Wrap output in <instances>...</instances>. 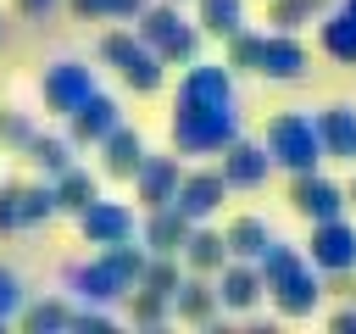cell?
Here are the masks:
<instances>
[{
	"label": "cell",
	"instance_id": "cell-1",
	"mask_svg": "<svg viewBox=\"0 0 356 334\" xmlns=\"http://www.w3.org/2000/svg\"><path fill=\"white\" fill-rule=\"evenodd\" d=\"M267 156L284 167V173H312L317 161H323V139H317V122L312 117H300V111H278L273 122H267Z\"/></svg>",
	"mask_w": 356,
	"mask_h": 334
},
{
	"label": "cell",
	"instance_id": "cell-2",
	"mask_svg": "<svg viewBox=\"0 0 356 334\" xmlns=\"http://www.w3.org/2000/svg\"><path fill=\"white\" fill-rule=\"evenodd\" d=\"M317 278H323V273H317L306 256H295V262H284L278 273H267V295L278 301L284 317H312L317 301H323V284H317Z\"/></svg>",
	"mask_w": 356,
	"mask_h": 334
},
{
	"label": "cell",
	"instance_id": "cell-3",
	"mask_svg": "<svg viewBox=\"0 0 356 334\" xmlns=\"http://www.w3.org/2000/svg\"><path fill=\"white\" fill-rule=\"evenodd\" d=\"M139 39H145L161 61H195V50H200V33H189V22H184L172 6H150V11L139 17Z\"/></svg>",
	"mask_w": 356,
	"mask_h": 334
},
{
	"label": "cell",
	"instance_id": "cell-4",
	"mask_svg": "<svg viewBox=\"0 0 356 334\" xmlns=\"http://www.w3.org/2000/svg\"><path fill=\"white\" fill-rule=\"evenodd\" d=\"M178 111H239L234 106V78H228V67H206V61H195L189 72H184V84H178Z\"/></svg>",
	"mask_w": 356,
	"mask_h": 334
},
{
	"label": "cell",
	"instance_id": "cell-5",
	"mask_svg": "<svg viewBox=\"0 0 356 334\" xmlns=\"http://www.w3.org/2000/svg\"><path fill=\"white\" fill-rule=\"evenodd\" d=\"M306 262H312L317 273H350V267H356V228H350L345 217H323V223H312Z\"/></svg>",
	"mask_w": 356,
	"mask_h": 334
},
{
	"label": "cell",
	"instance_id": "cell-6",
	"mask_svg": "<svg viewBox=\"0 0 356 334\" xmlns=\"http://www.w3.org/2000/svg\"><path fill=\"white\" fill-rule=\"evenodd\" d=\"M234 134H239V111H195V117L178 111L172 117V145L189 150V156L195 150H222Z\"/></svg>",
	"mask_w": 356,
	"mask_h": 334
},
{
	"label": "cell",
	"instance_id": "cell-7",
	"mask_svg": "<svg viewBox=\"0 0 356 334\" xmlns=\"http://www.w3.org/2000/svg\"><path fill=\"white\" fill-rule=\"evenodd\" d=\"M89 95H95V78H89L83 61H50V72H44V106H50V111L72 117Z\"/></svg>",
	"mask_w": 356,
	"mask_h": 334
},
{
	"label": "cell",
	"instance_id": "cell-8",
	"mask_svg": "<svg viewBox=\"0 0 356 334\" xmlns=\"http://www.w3.org/2000/svg\"><path fill=\"white\" fill-rule=\"evenodd\" d=\"M289 200H295V212L312 217V223H323V217H345V184L317 178V167H312V173H295Z\"/></svg>",
	"mask_w": 356,
	"mask_h": 334
},
{
	"label": "cell",
	"instance_id": "cell-9",
	"mask_svg": "<svg viewBox=\"0 0 356 334\" xmlns=\"http://www.w3.org/2000/svg\"><path fill=\"white\" fill-rule=\"evenodd\" d=\"M228 156H222V178H228V189H256L261 178H267V167H273V156H267V145H256V139H228L222 145Z\"/></svg>",
	"mask_w": 356,
	"mask_h": 334
},
{
	"label": "cell",
	"instance_id": "cell-10",
	"mask_svg": "<svg viewBox=\"0 0 356 334\" xmlns=\"http://www.w3.org/2000/svg\"><path fill=\"white\" fill-rule=\"evenodd\" d=\"M312 122H317L323 156H334V161H356V106H350V100H339V106H323Z\"/></svg>",
	"mask_w": 356,
	"mask_h": 334
},
{
	"label": "cell",
	"instance_id": "cell-11",
	"mask_svg": "<svg viewBox=\"0 0 356 334\" xmlns=\"http://www.w3.org/2000/svg\"><path fill=\"white\" fill-rule=\"evenodd\" d=\"M222 195H228V178H222V173H189V178H178L172 206H178L189 223H200V217H211V212L222 206Z\"/></svg>",
	"mask_w": 356,
	"mask_h": 334
},
{
	"label": "cell",
	"instance_id": "cell-12",
	"mask_svg": "<svg viewBox=\"0 0 356 334\" xmlns=\"http://www.w3.org/2000/svg\"><path fill=\"white\" fill-rule=\"evenodd\" d=\"M67 284H72V295H83V301H117V295L134 284V273H122V267H117V256H106V262L72 267V273H67Z\"/></svg>",
	"mask_w": 356,
	"mask_h": 334
},
{
	"label": "cell",
	"instance_id": "cell-13",
	"mask_svg": "<svg viewBox=\"0 0 356 334\" xmlns=\"http://www.w3.org/2000/svg\"><path fill=\"white\" fill-rule=\"evenodd\" d=\"M267 295V278H261V267H245V256L234 262H222V284H217V301L228 306V312H250L256 301Z\"/></svg>",
	"mask_w": 356,
	"mask_h": 334
},
{
	"label": "cell",
	"instance_id": "cell-14",
	"mask_svg": "<svg viewBox=\"0 0 356 334\" xmlns=\"http://www.w3.org/2000/svg\"><path fill=\"white\" fill-rule=\"evenodd\" d=\"M78 217H83V234L100 245H128V234H134V212L117 200H89Z\"/></svg>",
	"mask_w": 356,
	"mask_h": 334
},
{
	"label": "cell",
	"instance_id": "cell-15",
	"mask_svg": "<svg viewBox=\"0 0 356 334\" xmlns=\"http://www.w3.org/2000/svg\"><path fill=\"white\" fill-rule=\"evenodd\" d=\"M261 72L278 78V84H300V78H306V45H300L295 33H273V39L261 45Z\"/></svg>",
	"mask_w": 356,
	"mask_h": 334
},
{
	"label": "cell",
	"instance_id": "cell-16",
	"mask_svg": "<svg viewBox=\"0 0 356 334\" xmlns=\"http://www.w3.org/2000/svg\"><path fill=\"white\" fill-rule=\"evenodd\" d=\"M134 178H139V200L156 212V206H167V200L178 195V178H184V173H178V161H172V156H145Z\"/></svg>",
	"mask_w": 356,
	"mask_h": 334
},
{
	"label": "cell",
	"instance_id": "cell-17",
	"mask_svg": "<svg viewBox=\"0 0 356 334\" xmlns=\"http://www.w3.org/2000/svg\"><path fill=\"white\" fill-rule=\"evenodd\" d=\"M56 212V189H6L0 195V228H22Z\"/></svg>",
	"mask_w": 356,
	"mask_h": 334
},
{
	"label": "cell",
	"instance_id": "cell-18",
	"mask_svg": "<svg viewBox=\"0 0 356 334\" xmlns=\"http://www.w3.org/2000/svg\"><path fill=\"white\" fill-rule=\"evenodd\" d=\"M117 122H122V117H117V100H106V95H89V100L72 111V139L95 145V139H106Z\"/></svg>",
	"mask_w": 356,
	"mask_h": 334
},
{
	"label": "cell",
	"instance_id": "cell-19",
	"mask_svg": "<svg viewBox=\"0 0 356 334\" xmlns=\"http://www.w3.org/2000/svg\"><path fill=\"white\" fill-rule=\"evenodd\" d=\"M100 150H106V173H117V178H128V173H139V161H145V145H139V134L134 128H111L106 139H100Z\"/></svg>",
	"mask_w": 356,
	"mask_h": 334
},
{
	"label": "cell",
	"instance_id": "cell-20",
	"mask_svg": "<svg viewBox=\"0 0 356 334\" xmlns=\"http://www.w3.org/2000/svg\"><path fill=\"white\" fill-rule=\"evenodd\" d=\"M184 262H189L195 273H217V267L228 262V239L211 234V228H189V234H184Z\"/></svg>",
	"mask_w": 356,
	"mask_h": 334
},
{
	"label": "cell",
	"instance_id": "cell-21",
	"mask_svg": "<svg viewBox=\"0 0 356 334\" xmlns=\"http://www.w3.org/2000/svg\"><path fill=\"white\" fill-rule=\"evenodd\" d=\"M317 39H323V50H328L334 61H356V17H350V11L323 17V22H317Z\"/></svg>",
	"mask_w": 356,
	"mask_h": 334
},
{
	"label": "cell",
	"instance_id": "cell-22",
	"mask_svg": "<svg viewBox=\"0 0 356 334\" xmlns=\"http://www.w3.org/2000/svg\"><path fill=\"white\" fill-rule=\"evenodd\" d=\"M184 234H189V217L167 200V206H156V217H150V228H145V239H150V250H178L184 245Z\"/></svg>",
	"mask_w": 356,
	"mask_h": 334
},
{
	"label": "cell",
	"instance_id": "cell-23",
	"mask_svg": "<svg viewBox=\"0 0 356 334\" xmlns=\"http://www.w3.org/2000/svg\"><path fill=\"white\" fill-rule=\"evenodd\" d=\"M222 239H228V256L256 262V256L267 250V239H273V234H267V223H261V217H234V228H228Z\"/></svg>",
	"mask_w": 356,
	"mask_h": 334
},
{
	"label": "cell",
	"instance_id": "cell-24",
	"mask_svg": "<svg viewBox=\"0 0 356 334\" xmlns=\"http://www.w3.org/2000/svg\"><path fill=\"white\" fill-rule=\"evenodd\" d=\"M261 33H245V28H234L228 33V67L234 72H261Z\"/></svg>",
	"mask_w": 356,
	"mask_h": 334
},
{
	"label": "cell",
	"instance_id": "cell-25",
	"mask_svg": "<svg viewBox=\"0 0 356 334\" xmlns=\"http://www.w3.org/2000/svg\"><path fill=\"white\" fill-rule=\"evenodd\" d=\"M95 200V184H89V173H61V184H56V212H83Z\"/></svg>",
	"mask_w": 356,
	"mask_h": 334
},
{
	"label": "cell",
	"instance_id": "cell-26",
	"mask_svg": "<svg viewBox=\"0 0 356 334\" xmlns=\"http://www.w3.org/2000/svg\"><path fill=\"white\" fill-rule=\"evenodd\" d=\"M200 22L211 28V33H234L239 22H245V0H200Z\"/></svg>",
	"mask_w": 356,
	"mask_h": 334
},
{
	"label": "cell",
	"instance_id": "cell-27",
	"mask_svg": "<svg viewBox=\"0 0 356 334\" xmlns=\"http://www.w3.org/2000/svg\"><path fill=\"white\" fill-rule=\"evenodd\" d=\"M172 301H178V312H184V317H195V323H206V317L217 312V295H211L206 284H178V289H172Z\"/></svg>",
	"mask_w": 356,
	"mask_h": 334
},
{
	"label": "cell",
	"instance_id": "cell-28",
	"mask_svg": "<svg viewBox=\"0 0 356 334\" xmlns=\"http://www.w3.org/2000/svg\"><path fill=\"white\" fill-rule=\"evenodd\" d=\"M306 17H312V6H306V0H273V6H267V22H273L278 33H295Z\"/></svg>",
	"mask_w": 356,
	"mask_h": 334
},
{
	"label": "cell",
	"instance_id": "cell-29",
	"mask_svg": "<svg viewBox=\"0 0 356 334\" xmlns=\"http://www.w3.org/2000/svg\"><path fill=\"white\" fill-rule=\"evenodd\" d=\"M139 278H145V289H156V295H172V289H178V267H172V262H145Z\"/></svg>",
	"mask_w": 356,
	"mask_h": 334
},
{
	"label": "cell",
	"instance_id": "cell-30",
	"mask_svg": "<svg viewBox=\"0 0 356 334\" xmlns=\"http://www.w3.org/2000/svg\"><path fill=\"white\" fill-rule=\"evenodd\" d=\"M11 312H22V278H17L11 267H0V323H6Z\"/></svg>",
	"mask_w": 356,
	"mask_h": 334
},
{
	"label": "cell",
	"instance_id": "cell-31",
	"mask_svg": "<svg viewBox=\"0 0 356 334\" xmlns=\"http://www.w3.org/2000/svg\"><path fill=\"white\" fill-rule=\"evenodd\" d=\"M33 156H39V167H50V173H67V145H50V139H33Z\"/></svg>",
	"mask_w": 356,
	"mask_h": 334
},
{
	"label": "cell",
	"instance_id": "cell-32",
	"mask_svg": "<svg viewBox=\"0 0 356 334\" xmlns=\"http://www.w3.org/2000/svg\"><path fill=\"white\" fill-rule=\"evenodd\" d=\"M28 323H33V328H50V323L61 328V323H72V312H67V306H56V301H44V306H33V312H28Z\"/></svg>",
	"mask_w": 356,
	"mask_h": 334
},
{
	"label": "cell",
	"instance_id": "cell-33",
	"mask_svg": "<svg viewBox=\"0 0 356 334\" xmlns=\"http://www.w3.org/2000/svg\"><path fill=\"white\" fill-rule=\"evenodd\" d=\"M139 6H145V0H100L106 17H139Z\"/></svg>",
	"mask_w": 356,
	"mask_h": 334
},
{
	"label": "cell",
	"instance_id": "cell-34",
	"mask_svg": "<svg viewBox=\"0 0 356 334\" xmlns=\"http://www.w3.org/2000/svg\"><path fill=\"white\" fill-rule=\"evenodd\" d=\"M334 328H356V312H339V317H334Z\"/></svg>",
	"mask_w": 356,
	"mask_h": 334
},
{
	"label": "cell",
	"instance_id": "cell-35",
	"mask_svg": "<svg viewBox=\"0 0 356 334\" xmlns=\"http://www.w3.org/2000/svg\"><path fill=\"white\" fill-rule=\"evenodd\" d=\"M44 6H50V0H22V11H44Z\"/></svg>",
	"mask_w": 356,
	"mask_h": 334
},
{
	"label": "cell",
	"instance_id": "cell-36",
	"mask_svg": "<svg viewBox=\"0 0 356 334\" xmlns=\"http://www.w3.org/2000/svg\"><path fill=\"white\" fill-rule=\"evenodd\" d=\"M345 200H350V206H356V178H350V184H345Z\"/></svg>",
	"mask_w": 356,
	"mask_h": 334
}]
</instances>
